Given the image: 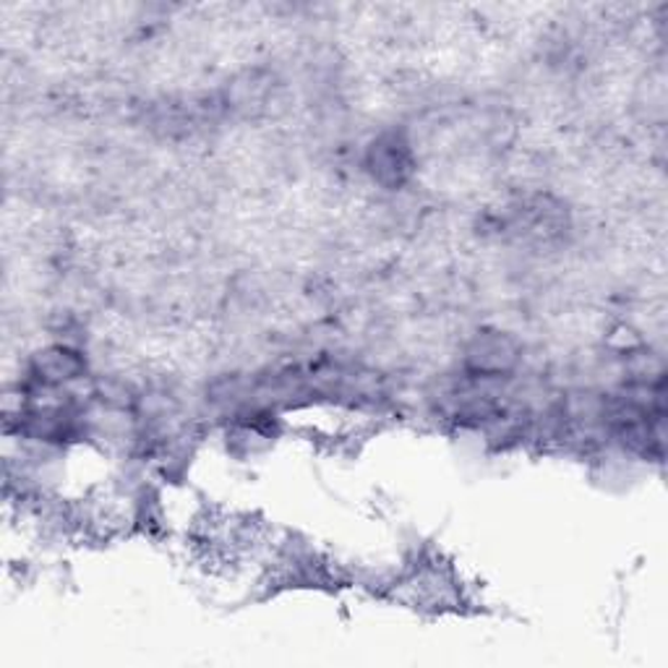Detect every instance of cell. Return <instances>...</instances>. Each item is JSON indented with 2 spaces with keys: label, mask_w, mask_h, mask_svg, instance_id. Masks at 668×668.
Instances as JSON below:
<instances>
[{
  "label": "cell",
  "mask_w": 668,
  "mask_h": 668,
  "mask_svg": "<svg viewBox=\"0 0 668 668\" xmlns=\"http://www.w3.org/2000/svg\"><path fill=\"white\" fill-rule=\"evenodd\" d=\"M82 371H84V360L79 358L76 353L65 350V347H50V350L39 353L35 358V377L37 382L43 384L63 386L82 379Z\"/></svg>",
  "instance_id": "6da1fadb"
},
{
  "label": "cell",
  "mask_w": 668,
  "mask_h": 668,
  "mask_svg": "<svg viewBox=\"0 0 668 668\" xmlns=\"http://www.w3.org/2000/svg\"><path fill=\"white\" fill-rule=\"evenodd\" d=\"M514 360H517V353H514L510 339L504 337L478 339V343L473 345L470 356H467V363H470L478 373H484L486 379L501 377L504 371H510Z\"/></svg>",
  "instance_id": "7a4b0ae2"
},
{
  "label": "cell",
  "mask_w": 668,
  "mask_h": 668,
  "mask_svg": "<svg viewBox=\"0 0 668 668\" xmlns=\"http://www.w3.org/2000/svg\"><path fill=\"white\" fill-rule=\"evenodd\" d=\"M373 170L379 172V178H386V172H390V180H403L407 176V170H410V163H407V152L405 144L397 142H384L379 144L377 150H373Z\"/></svg>",
  "instance_id": "3957f363"
}]
</instances>
